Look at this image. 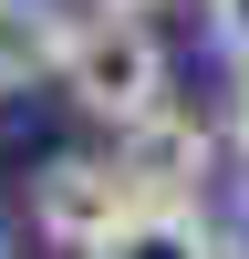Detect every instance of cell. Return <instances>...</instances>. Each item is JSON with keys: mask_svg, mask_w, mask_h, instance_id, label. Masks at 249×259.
<instances>
[{"mask_svg": "<svg viewBox=\"0 0 249 259\" xmlns=\"http://www.w3.org/2000/svg\"><path fill=\"white\" fill-rule=\"evenodd\" d=\"M52 94L94 124H135L145 104H166V41L156 21H124V11H73L52 41Z\"/></svg>", "mask_w": 249, "mask_h": 259, "instance_id": "1", "label": "cell"}, {"mask_svg": "<svg viewBox=\"0 0 249 259\" xmlns=\"http://www.w3.org/2000/svg\"><path fill=\"white\" fill-rule=\"evenodd\" d=\"M104 156H114V177L135 187V207H208V177H218V124L197 114V104H145L135 124H114V145H104Z\"/></svg>", "mask_w": 249, "mask_h": 259, "instance_id": "2", "label": "cell"}, {"mask_svg": "<svg viewBox=\"0 0 249 259\" xmlns=\"http://www.w3.org/2000/svg\"><path fill=\"white\" fill-rule=\"evenodd\" d=\"M124 218H135V187L114 177V156H94V145H62V156H42V166H31V239H42V249L94 259Z\"/></svg>", "mask_w": 249, "mask_h": 259, "instance_id": "3", "label": "cell"}, {"mask_svg": "<svg viewBox=\"0 0 249 259\" xmlns=\"http://www.w3.org/2000/svg\"><path fill=\"white\" fill-rule=\"evenodd\" d=\"M94 259H228V239H218L208 207H135Z\"/></svg>", "mask_w": 249, "mask_h": 259, "instance_id": "4", "label": "cell"}, {"mask_svg": "<svg viewBox=\"0 0 249 259\" xmlns=\"http://www.w3.org/2000/svg\"><path fill=\"white\" fill-rule=\"evenodd\" d=\"M62 0H0V94L52 83V41H62Z\"/></svg>", "mask_w": 249, "mask_h": 259, "instance_id": "5", "label": "cell"}, {"mask_svg": "<svg viewBox=\"0 0 249 259\" xmlns=\"http://www.w3.org/2000/svg\"><path fill=\"white\" fill-rule=\"evenodd\" d=\"M197 21H208V52L239 73V62H249V0H197Z\"/></svg>", "mask_w": 249, "mask_h": 259, "instance_id": "6", "label": "cell"}, {"mask_svg": "<svg viewBox=\"0 0 249 259\" xmlns=\"http://www.w3.org/2000/svg\"><path fill=\"white\" fill-rule=\"evenodd\" d=\"M218 145H228V156L249 166V62L228 73V114H218Z\"/></svg>", "mask_w": 249, "mask_h": 259, "instance_id": "7", "label": "cell"}, {"mask_svg": "<svg viewBox=\"0 0 249 259\" xmlns=\"http://www.w3.org/2000/svg\"><path fill=\"white\" fill-rule=\"evenodd\" d=\"M218 239H228V259H249V177H239V207L218 218Z\"/></svg>", "mask_w": 249, "mask_h": 259, "instance_id": "8", "label": "cell"}, {"mask_svg": "<svg viewBox=\"0 0 249 259\" xmlns=\"http://www.w3.org/2000/svg\"><path fill=\"white\" fill-rule=\"evenodd\" d=\"M83 11H124V21H156L166 0H83Z\"/></svg>", "mask_w": 249, "mask_h": 259, "instance_id": "9", "label": "cell"}, {"mask_svg": "<svg viewBox=\"0 0 249 259\" xmlns=\"http://www.w3.org/2000/svg\"><path fill=\"white\" fill-rule=\"evenodd\" d=\"M0 259H11V228H0Z\"/></svg>", "mask_w": 249, "mask_h": 259, "instance_id": "10", "label": "cell"}]
</instances>
